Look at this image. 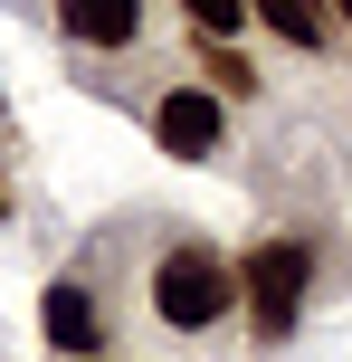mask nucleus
<instances>
[{
    "mask_svg": "<svg viewBox=\"0 0 352 362\" xmlns=\"http://www.w3.org/2000/svg\"><path fill=\"white\" fill-rule=\"evenodd\" d=\"M229 305H238V267H229L219 248H200V238L162 248V267H152V315H162V334H210Z\"/></svg>",
    "mask_w": 352,
    "mask_h": 362,
    "instance_id": "f257e3e1",
    "label": "nucleus"
},
{
    "mask_svg": "<svg viewBox=\"0 0 352 362\" xmlns=\"http://www.w3.org/2000/svg\"><path fill=\"white\" fill-rule=\"evenodd\" d=\"M305 286H315V248H305V238H257V248L238 257V305H248V325H257L267 344L296 334Z\"/></svg>",
    "mask_w": 352,
    "mask_h": 362,
    "instance_id": "f03ea898",
    "label": "nucleus"
},
{
    "mask_svg": "<svg viewBox=\"0 0 352 362\" xmlns=\"http://www.w3.org/2000/svg\"><path fill=\"white\" fill-rule=\"evenodd\" d=\"M152 144H162L171 163H219L229 153V105L210 86H171L162 105H152Z\"/></svg>",
    "mask_w": 352,
    "mask_h": 362,
    "instance_id": "7ed1b4c3",
    "label": "nucleus"
},
{
    "mask_svg": "<svg viewBox=\"0 0 352 362\" xmlns=\"http://www.w3.org/2000/svg\"><path fill=\"white\" fill-rule=\"evenodd\" d=\"M38 334H48L57 353H76V362H86L95 344H105V315H95V296H86V286H67V276H57V286L38 296Z\"/></svg>",
    "mask_w": 352,
    "mask_h": 362,
    "instance_id": "20e7f679",
    "label": "nucleus"
},
{
    "mask_svg": "<svg viewBox=\"0 0 352 362\" xmlns=\"http://www.w3.org/2000/svg\"><path fill=\"white\" fill-rule=\"evenodd\" d=\"M57 29L76 48H133L143 38V0H57Z\"/></svg>",
    "mask_w": 352,
    "mask_h": 362,
    "instance_id": "39448f33",
    "label": "nucleus"
},
{
    "mask_svg": "<svg viewBox=\"0 0 352 362\" xmlns=\"http://www.w3.org/2000/svg\"><path fill=\"white\" fill-rule=\"evenodd\" d=\"M248 10H257L286 48H324V29H334V10H324V0H248Z\"/></svg>",
    "mask_w": 352,
    "mask_h": 362,
    "instance_id": "423d86ee",
    "label": "nucleus"
},
{
    "mask_svg": "<svg viewBox=\"0 0 352 362\" xmlns=\"http://www.w3.org/2000/svg\"><path fill=\"white\" fill-rule=\"evenodd\" d=\"M181 10H190V19H200V29H210V38H219V29H238V19H248V0H181Z\"/></svg>",
    "mask_w": 352,
    "mask_h": 362,
    "instance_id": "0eeeda50",
    "label": "nucleus"
},
{
    "mask_svg": "<svg viewBox=\"0 0 352 362\" xmlns=\"http://www.w3.org/2000/svg\"><path fill=\"white\" fill-rule=\"evenodd\" d=\"M334 19H343V29H352V0H334Z\"/></svg>",
    "mask_w": 352,
    "mask_h": 362,
    "instance_id": "6e6552de",
    "label": "nucleus"
},
{
    "mask_svg": "<svg viewBox=\"0 0 352 362\" xmlns=\"http://www.w3.org/2000/svg\"><path fill=\"white\" fill-rule=\"evenodd\" d=\"M0 219H10V191H0Z\"/></svg>",
    "mask_w": 352,
    "mask_h": 362,
    "instance_id": "1a4fd4ad",
    "label": "nucleus"
}]
</instances>
